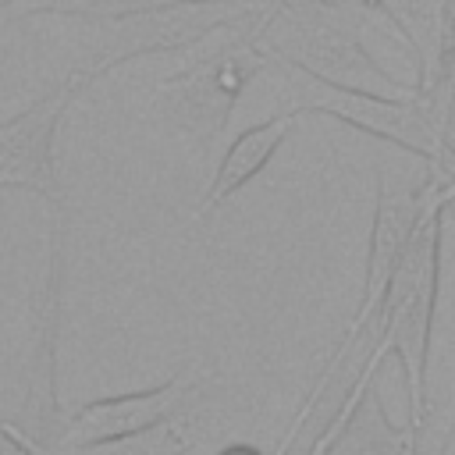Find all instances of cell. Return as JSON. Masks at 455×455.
Segmentation results:
<instances>
[{"label": "cell", "instance_id": "cell-1", "mask_svg": "<svg viewBox=\"0 0 455 455\" xmlns=\"http://www.w3.org/2000/svg\"><path fill=\"white\" fill-rule=\"evenodd\" d=\"M455 203V178L423 210L377 313L373 345L380 355H395L405 373L409 423L423 430L427 423V377H430V338L441 288V228L444 210Z\"/></svg>", "mask_w": 455, "mask_h": 455}, {"label": "cell", "instance_id": "cell-2", "mask_svg": "<svg viewBox=\"0 0 455 455\" xmlns=\"http://www.w3.org/2000/svg\"><path fill=\"white\" fill-rule=\"evenodd\" d=\"M267 11L231 21L199 39L196 46L181 50L185 64L156 82V100L181 132L196 139H213L228 128L231 114H238L249 85L270 60L256 43V28Z\"/></svg>", "mask_w": 455, "mask_h": 455}, {"label": "cell", "instance_id": "cell-3", "mask_svg": "<svg viewBox=\"0 0 455 455\" xmlns=\"http://www.w3.org/2000/svg\"><path fill=\"white\" fill-rule=\"evenodd\" d=\"M60 313H64V206L53 210L50 259L39 288L36 338H32V359H28V387H25L18 419H11V427L39 455H57L64 448L68 409L57 398V352H60V323H64Z\"/></svg>", "mask_w": 455, "mask_h": 455}, {"label": "cell", "instance_id": "cell-4", "mask_svg": "<svg viewBox=\"0 0 455 455\" xmlns=\"http://www.w3.org/2000/svg\"><path fill=\"white\" fill-rule=\"evenodd\" d=\"M103 78L92 64L64 75L25 110L0 121V188H28L43 196L53 210L64 206V188L57 174V132L78 92Z\"/></svg>", "mask_w": 455, "mask_h": 455}, {"label": "cell", "instance_id": "cell-5", "mask_svg": "<svg viewBox=\"0 0 455 455\" xmlns=\"http://www.w3.org/2000/svg\"><path fill=\"white\" fill-rule=\"evenodd\" d=\"M210 373H174L160 384L92 398L85 405L68 409L64 419V444H92L110 437L142 434L153 427H164L171 419H181L185 409L210 387Z\"/></svg>", "mask_w": 455, "mask_h": 455}, {"label": "cell", "instance_id": "cell-6", "mask_svg": "<svg viewBox=\"0 0 455 455\" xmlns=\"http://www.w3.org/2000/svg\"><path fill=\"white\" fill-rule=\"evenodd\" d=\"M299 114L295 110H274V114H263L259 121H252L249 128H242L220 153L213 174H210V185L203 188L199 196V206H196V220L210 217L213 210H220L231 196H238L252 178L263 174V167L277 156V149L288 142L291 128H295Z\"/></svg>", "mask_w": 455, "mask_h": 455}, {"label": "cell", "instance_id": "cell-7", "mask_svg": "<svg viewBox=\"0 0 455 455\" xmlns=\"http://www.w3.org/2000/svg\"><path fill=\"white\" fill-rule=\"evenodd\" d=\"M419 434L423 430L409 419L405 427H395L380 398L370 391L345 419V430L338 434L327 455H419Z\"/></svg>", "mask_w": 455, "mask_h": 455}, {"label": "cell", "instance_id": "cell-8", "mask_svg": "<svg viewBox=\"0 0 455 455\" xmlns=\"http://www.w3.org/2000/svg\"><path fill=\"white\" fill-rule=\"evenodd\" d=\"M192 448V430L181 419H171L164 427L128 434V437H110V441H92V444H64L57 455H185Z\"/></svg>", "mask_w": 455, "mask_h": 455}, {"label": "cell", "instance_id": "cell-9", "mask_svg": "<svg viewBox=\"0 0 455 455\" xmlns=\"http://www.w3.org/2000/svg\"><path fill=\"white\" fill-rule=\"evenodd\" d=\"M185 0H21L14 14H68V18H89V21H110L153 7H171ZM252 4H277V0H252Z\"/></svg>", "mask_w": 455, "mask_h": 455}, {"label": "cell", "instance_id": "cell-10", "mask_svg": "<svg viewBox=\"0 0 455 455\" xmlns=\"http://www.w3.org/2000/svg\"><path fill=\"white\" fill-rule=\"evenodd\" d=\"M217 455H267V451L256 448V444H245V441H231V444H224Z\"/></svg>", "mask_w": 455, "mask_h": 455}, {"label": "cell", "instance_id": "cell-11", "mask_svg": "<svg viewBox=\"0 0 455 455\" xmlns=\"http://www.w3.org/2000/svg\"><path fill=\"white\" fill-rule=\"evenodd\" d=\"M441 455H455V416H451V427L444 434V444H441Z\"/></svg>", "mask_w": 455, "mask_h": 455}]
</instances>
